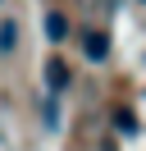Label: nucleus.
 <instances>
[{
	"instance_id": "1",
	"label": "nucleus",
	"mask_w": 146,
	"mask_h": 151,
	"mask_svg": "<svg viewBox=\"0 0 146 151\" xmlns=\"http://www.w3.org/2000/svg\"><path fill=\"white\" fill-rule=\"evenodd\" d=\"M82 50H87V60H105L110 55V37H105V32H87V37H82Z\"/></svg>"
},
{
	"instance_id": "2",
	"label": "nucleus",
	"mask_w": 146,
	"mask_h": 151,
	"mask_svg": "<svg viewBox=\"0 0 146 151\" xmlns=\"http://www.w3.org/2000/svg\"><path fill=\"white\" fill-rule=\"evenodd\" d=\"M46 87H50V92H59V87H69V64H64L59 55H55L50 64H46Z\"/></svg>"
},
{
	"instance_id": "3",
	"label": "nucleus",
	"mask_w": 146,
	"mask_h": 151,
	"mask_svg": "<svg viewBox=\"0 0 146 151\" xmlns=\"http://www.w3.org/2000/svg\"><path fill=\"white\" fill-rule=\"evenodd\" d=\"M46 37L64 41V37H69V19H64V14H46Z\"/></svg>"
},
{
	"instance_id": "4",
	"label": "nucleus",
	"mask_w": 146,
	"mask_h": 151,
	"mask_svg": "<svg viewBox=\"0 0 146 151\" xmlns=\"http://www.w3.org/2000/svg\"><path fill=\"white\" fill-rule=\"evenodd\" d=\"M0 50H5V55L14 50V19H5V23H0Z\"/></svg>"
},
{
	"instance_id": "5",
	"label": "nucleus",
	"mask_w": 146,
	"mask_h": 151,
	"mask_svg": "<svg viewBox=\"0 0 146 151\" xmlns=\"http://www.w3.org/2000/svg\"><path fill=\"white\" fill-rule=\"evenodd\" d=\"M114 124H119V133H137V119L128 110H114Z\"/></svg>"
},
{
	"instance_id": "6",
	"label": "nucleus",
	"mask_w": 146,
	"mask_h": 151,
	"mask_svg": "<svg viewBox=\"0 0 146 151\" xmlns=\"http://www.w3.org/2000/svg\"><path fill=\"white\" fill-rule=\"evenodd\" d=\"M46 124H50V128L59 124V105H55V101H46Z\"/></svg>"
}]
</instances>
